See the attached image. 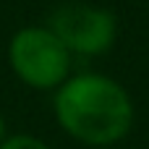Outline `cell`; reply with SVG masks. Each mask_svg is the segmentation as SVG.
Wrapping results in <instances>:
<instances>
[{
  "label": "cell",
  "mask_w": 149,
  "mask_h": 149,
  "mask_svg": "<svg viewBox=\"0 0 149 149\" xmlns=\"http://www.w3.org/2000/svg\"><path fill=\"white\" fill-rule=\"evenodd\" d=\"M71 58H100L113 50L118 39V18L113 10L94 3H63L45 24Z\"/></svg>",
  "instance_id": "3"
},
{
  "label": "cell",
  "mask_w": 149,
  "mask_h": 149,
  "mask_svg": "<svg viewBox=\"0 0 149 149\" xmlns=\"http://www.w3.org/2000/svg\"><path fill=\"white\" fill-rule=\"evenodd\" d=\"M71 52L42 26H24L8 42V65L13 76L37 92H55L71 76Z\"/></svg>",
  "instance_id": "2"
},
{
  "label": "cell",
  "mask_w": 149,
  "mask_h": 149,
  "mask_svg": "<svg viewBox=\"0 0 149 149\" xmlns=\"http://www.w3.org/2000/svg\"><path fill=\"white\" fill-rule=\"evenodd\" d=\"M102 149H113V147H102Z\"/></svg>",
  "instance_id": "6"
},
{
  "label": "cell",
  "mask_w": 149,
  "mask_h": 149,
  "mask_svg": "<svg viewBox=\"0 0 149 149\" xmlns=\"http://www.w3.org/2000/svg\"><path fill=\"white\" fill-rule=\"evenodd\" d=\"M8 139V120H5V115L0 113V144Z\"/></svg>",
  "instance_id": "5"
},
{
  "label": "cell",
  "mask_w": 149,
  "mask_h": 149,
  "mask_svg": "<svg viewBox=\"0 0 149 149\" xmlns=\"http://www.w3.org/2000/svg\"><path fill=\"white\" fill-rule=\"evenodd\" d=\"M52 115L63 134L89 149L120 144L136 118L128 89L105 73L68 76L52 92Z\"/></svg>",
  "instance_id": "1"
},
{
  "label": "cell",
  "mask_w": 149,
  "mask_h": 149,
  "mask_svg": "<svg viewBox=\"0 0 149 149\" xmlns=\"http://www.w3.org/2000/svg\"><path fill=\"white\" fill-rule=\"evenodd\" d=\"M0 149H50V144L31 134H13V136L8 134V139L0 144Z\"/></svg>",
  "instance_id": "4"
}]
</instances>
